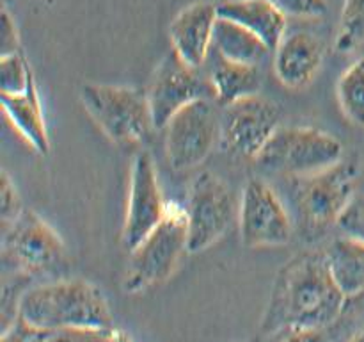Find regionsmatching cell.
<instances>
[{
  "label": "cell",
  "mask_w": 364,
  "mask_h": 342,
  "mask_svg": "<svg viewBox=\"0 0 364 342\" xmlns=\"http://www.w3.org/2000/svg\"><path fill=\"white\" fill-rule=\"evenodd\" d=\"M345 301L326 252H304L279 269L262 331L272 337L288 330H323L341 316Z\"/></svg>",
  "instance_id": "6da1fadb"
},
{
  "label": "cell",
  "mask_w": 364,
  "mask_h": 342,
  "mask_svg": "<svg viewBox=\"0 0 364 342\" xmlns=\"http://www.w3.org/2000/svg\"><path fill=\"white\" fill-rule=\"evenodd\" d=\"M18 319L41 331L114 330L105 294L95 284L80 278L27 289L18 305Z\"/></svg>",
  "instance_id": "7a4b0ae2"
},
{
  "label": "cell",
  "mask_w": 364,
  "mask_h": 342,
  "mask_svg": "<svg viewBox=\"0 0 364 342\" xmlns=\"http://www.w3.org/2000/svg\"><path fill=\"white\" fill-rule=\"evenodd\" d=\"M188 253V228L185 207L169 203L164 219L130 252L123 289L130 294L164 284Z\"/></svg>",
  "instance_id": "3957f363"
},
{
  "label": "cell",
  "mask_w": 364,
  "mask_h": 342,
  "mask_svg": "<svg viewBox=\"0 0 364 342\" xmlns=\"http://www.w3.org/2000/svg\"><path fill=\"white\" fill-rule=\"evenodd\" d=\"M80 102L112 142H137L155 128L148 95L132 86L85 82Z\"/></svg>",
  "instance_id": "277c9868"
},
{
  "label": "cell",
  "mask_w": 364,
  "mask_h": 342,
  "mask_svg": "<svg viewBox=\"0 0 364 342\" xmlns=\"http://www.w3.org/2000/svg\"><path fill=\"white\" fill-rule=\"evenodd\" d=\"M343 157V145L329 132L315 127H287L274 134L256 160L274 173L308 177L334 166Z\"/></svg>",
  "instance_id": "5b68a950"
},
{
  "label": "cell",
  "mask_w": 364,
  "mask_h": 342,
  "mask_svg": "<svg viewBox=\"0 0 364 342\" xmlns=\"http://www.w3.org/2000/svg\"><path fill=\"white\" fill-rule=\"evenodd\" d=\"M240 202L228 182L205 171L192 180L185 216L188 253H199L215 244L238 219Z\"/></svg>",
  "instance_id": "8992f818"
},
{
  "label": "cell",
  "mask_w": 364,
  "mask_h": 342,
  "mask_svg": "<svg viewBox=\"0 0 364 342\" xmlns=\"http://www.w3.org/2000/svg\"><path fill=\"white\" fill-rule=\"evenodd\" d=\"M358 177L359 160L355 157H343L327 170L301 177L297 209L306 227L315 230L338 224L341 214L355 198Z\"/></svg>",
  "instance_id": "52a82bcc"
},
{
  "label": "cell",
  "mask_w": 364,
  "mask_h": 342,
  "mask_svg": "<svg viewBox=\"0 0 364 342\" xmlns=\"http://www.w3.org/2000/svg\"><path fill=\"white\" fill-rule=\"evenodd\" d=\"M166 130V155L174 171H188L205 162L220 141V113L208 98L178 110Z\"/></svg>",
  "instance_id": "ba28073f"
},
{
  "label": "cell",
  "mask_w": 364,
  "mask_h": 342,
  "mask_svg": "<svg viewBox=\"0 0 364 342\" xmlns=\"http://www.w3.org/2000/svg\"><path fill=\"white\" fill-rule=\"evenodd\" d=\"M66 255L60 235L34 210L23 212L2 230L4 266L11 264L18 273H43L59 266Z\"/></svg>",
  "instance_id": "9c48e42d"
},
{
  "label": "cell",
  "mask_w": 364,
  "mask_h": 342,
  "mask_svg": "<svg viewBox=\"0 0 364 342\" xmlns=\"http://www.w3.org/2000/svg\"><path fill=\"white\" fill-rule=\"evenodd\" d=\"M281 109L262 95L224 105L220 113V142L244 159H258L267 142L279 130Z\"/></svg>",
  "instance_id": "30bf717a"
},
{
  "label": "cell",
  "mask_w": 364,
  "mask_h": 342,
  "mask_svg": "<svg viewBox=\"0 0 364 342\" xmlns=\"http://www.w3.org/2000/svg\"><path fill=\"white\" fill-rule=\"evenodd\" d=\"M240 239L249 248H274L287 244L294 224L277 192L262 178H249L238 209Z\"/></svg>",
  "instance_id": "8fae6325"
},
{
  "label": "cell",
  "mask_w": 364,
  "mask_h": 342,
  "mask_svg": "<svg viewBox=\"0 0 364 342\" xmlns=\"http://www.w3.org/2000/svg\"><path fill=\"white\" fill-rule=\"evenodd\" d=\"M166 200L160 189L159 173L149 152L135 153L130 167V185L123 224V246L132 252L164 219Z\"/></svg>",
  "instance_id": "7c38bea8"
},
{
  "label": "cell",
  "mask_w": 364,
  "mask_h": 342,
  "mask_svg": "<svg viewBox=\"0 0 364 342\" xmlns=\"http://www.w3.org/2000/svg\"><path fill=\"white\" fill-rule=\"evenodd\" d=\"M206 84L198 73V68L188 66L187 63L171 50L153 73L149 88L146 91L151 109L153 127L164 128L171 118L183 109L188 103L199 98H206Z\"/></svg>",
  "instance_id": "4fadbf2b"
},
{
  "label": "cell",
  "mask_w": 364,
  "mask_h": 342,
  "mask_svg": "<svg viewBox=\"0 0 364 342\" xmlns=\"http://www.w3.org/2000/svg\"><path fill=\"white\" fill-rule=\"evenodd\" d=\"M219 9L212 2H194L180 11L169 25L173 50L183 63L201 68L213 46Z\"/></svg>",
  "instance_id": "5bb4252c"
},
{
  "label": "cell",
  "mask_w": 364,
  "mask_h": 342,
  "mask_svg": "<svg viewBox=\"0 0 364 342\" xmlns=\"http://www.w3.org/2000/svg\"><path fill=\"white\" fill-rule=\"evenodd\" d=\"M323 61L322 43L309 32H290L274 50V73L290 89L306 88L318 73Z\"/></svg>",
  "instance_id": "9a60e30c"
},
{
  "label": "cell",
  "mask_w": 364,
  "mask_h": 342,
  "mask_svg": "<svg viewBox=\"0 0 364 342\" xmlns=\"http://www.w3.org/2000/svg\"><path fill=\"white\" fill-rule=\"evenodd\" d=\"M217 9L219 16L251 31L272 52L287 36L288 14L277 6L276 0H224Z\"/></svg>",
  "instance_id": "2e32d148"
},
{
  "label": "cell",
  "mask_w": 364,
  "mask_h": 342,
  "mask_svg": "<svg viewBox=\"0 0 364 342\" xmlns=\"http://www.w3.org/2000/svg\"><path fill=\"white\" fill-rule=\"evenodd\" d=\"M0 103L6 120L13 125L14 130L41 155H48L50 135L43 116L41 100H39L36 81L31 88L20 95H4L0 93Z\"/></svg>",
  "instance_id": "e0dca14e"
},
{
  "label": "cell",
  "mask_w": 364,
  "mask_h": 342,
  "mask_svg": "<svg viewBox=\"0 0 364 342\" xmlns=\"http://www.w3.org/2000/svg\"><path fill=\"white\" fill-rule=\"evenodd\" d=\"M210 73V91L217 102L223 105L238 102L242 98L259 95L263 84V75L259 66L255 64H242L228 61L217 56Z\"/></svg>",
  "instance_id": "ac0fdd59"
},
{
  "label": "cell",
  "mask_w": 364,
  "mask_h": 342,
  "mask_svg": "<svg viewBox=\"0 0 364 342\" xmlns=\"http://www.w3.org/2000/svg\"><path fill=\"white\" fill-rule=\"evenodd\" d=\"M327 264L338 287L347 298L364 292V242L341 235L326 249Z\"/></svg>",
  "instance_id": "d6986e66"
},
{
  "label": "cell",
  "mask_w": 364,
  "mask_h": 342,
  "mask_svg": "<svg viewBox=\"0 0 364 342\" xmlns=\"http://www.w3.org/2000/svg\"><path fill=\"white\" fill-rule=\"evenodd\" d=\"M213 48L217 56L224 59L242 64H255V66H259L272 52L258 36L223 16L217 20L215 32H213Z\"/></svg>",
  "instance_id": "ffe728a7"
},
{
  "label": "cell",
  "mask_w": 364,
  "mask_h": 342,
  "mask_svg": "<svg viewBox=\"0 0 364 342\" xmlns=\"http://www.w3.org/2000/svg\"><path fill=\"white\" fill-rule=\"evenodd\" d=\"M336 98L343 116L350 123L364 127V57L343 71L336 86Z\"/></svg>",
  "instance_id": "44dd1931"
},
{
  "label": "cell",
  "mask_w": 364,
  "mask_h": 342,
  "mask_svg": "<svg viewBox=\"0 0 364 342\" xmlns=\"http://www.w3.org/2000/svg\"><path fill=\"white\" fill-rule=\"evenodd\" d=\"M364 45V0H345L334 48L350 53Z\"/></svg>",
  "instance_id": "7402d4cb"
},
{
  "label": "cell",
  "mask_w": 364,
  "mask_h": 342,
  "mask_svg": "<svg viewBox=\"0 0 364 342\" xmlns=\"http://www.w3.org/2000/svg\"><path fill=\"white\" fill-rule=\"evenodd\" d=\"M34 82L31 66L23 53L0 56V93L4 95H20Z\"/></svg>",
  "instance_id": "603a6c76"
},
{
  "label": "cell",
  "mask_w": 364,
  "mask_h": 342,
  "mask_svg": "<svg viewBox=\"0 0 364 342\" xmlns=\"http://www.w3.org/2000/svg\"><path fill=\"white\" fill-rule=\"evenodd\" d=\"M21 212H23V207H21L16 187H14L7 171H2V178H0V217H2V228L13 223Z\"/></svg>",
  "instance_id": "cb8c5ba5"
},
{
  "label": "cell",
  "mask_w": 364,
  "mask_h": 342,
  "mask_svg": "<svg viewBox=\"0 0 364 342\" xmlns=\"http://www.w3.org/2000/svg\"><path fill=\"white\" fill-rule=\"evenodd\" d=\"M338 227L345 235L364 242V196H355L350 205L341 214Z\"/></svg>",
  "instance_id": "d4e9b609"
},
{
  "label": "cell",
  "mask_w": 364,
  "mask_h": 342,
  "mask_svg": "<svg viewBox=\"0 0 364 342\" xmlns=\"http://www.w3.org/2000/svg\"><path fill=\"white\" fill-rule=\"evenodd\" d=\"M43 342H116V337H114V330H60L45 331Z\"/></svg>",
  "instance_id": "484cf974"
},
{
  "label": "cell",
  "mask_w": 364,
  "mask_h": 342,
  "mask_svg": "<svg viewBox=\"0 0 364 342\" xmlns=\"http://www.w3.org/2000/svg\"><path fill=\"white\" fill-rule=\"evenodd\" d=\"M287 14L299 18H318L327 11L326 0H276Z\"/></svg>",
  "instance_id": "4316f807"
},
{
  "label": "cell",
  "mask_w": 364,
  "mask_h": 342,
  "mask_svg": "<svg viewBox=\"0 0 364 342\" xmlns=\"http://www.w3.org/2000/svg\"><path fill=\"white\" fill-rule=\"evenodd\" d=\"M20 53V36L9 11L4 7L2 20H0V56Z\"/></svg>",
  "instance_id": "83f0119b"
},
{
  "label": "cell",
  "mask_w": 364,
  "mask_h": 342,
  "mask_svg": "<svg viewBox=\"0 0 364 342\" xmlns=\"http://www.w3.org/2000/svg\"><path fill=\"white\" fill-rule=\"evenodd\" d=\"M45 331L32 328L31 324L16 319V323L9 330L2 331V341L0 342H43Z\"/></svg>",
  "instance_id": "f1b7e54d"
},
{
  "label": "cell",
  "mask_w": 364,
  "mask_h": 342,
  "mask_svg": "<svg viewBox=\"0 0 364 342\" xmlns=\"http://www.w3.org/2000/svg\"><path fill=\"white\" fill-rule=\"evenodd\" d=\"M276 342H326L323 330H288L272 335Z\"/></svg>",
  "instance_id": "f546056e"
},
{
  "label": "cell",
  "mask_w": 364,
  "mask_h": 342,
  "mask_svg": "<svg viewBox=\"0 0 364 342\" xmlns=\"http://www.w3.org/2000/svg\"><path fill=\"white\" fill-rule=\"evenodd\" d=\"M347 342H364V330L358 331V333H355L352 338H348Z\"/></svg>",
  "instance_id": "4dcf8cb0"
}]
</instances>
